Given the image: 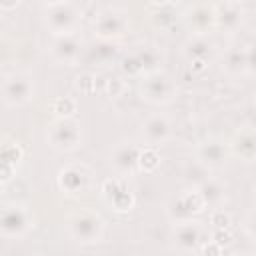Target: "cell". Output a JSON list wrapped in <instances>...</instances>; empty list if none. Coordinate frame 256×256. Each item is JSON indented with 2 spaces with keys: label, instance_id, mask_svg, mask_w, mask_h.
<instances>
[{
  "label": "cell",
  "instance_id": "4",
  "mask_svg": "<svg viewBox=\"0 0 256 256\" xmlns=\"http://www.w3.org/2000/svg\"><path fill=\"white\" fill-rule=\"evenodd\" d=\"M32 228V216L24 206L10 204L0 214V234L6 238H20Z\"/></svg>",
  "mask_w": 256,
  "mask_h": 256
},
{
  "label": "cell",
  "instance_id": "22",
  "mask_svg": "<svg viewBox=\"0 0 256 256\" xmlns=\"http://www.w3.org/2000/svg\"><path fill=\"white\" fill-rule=\"evenodd\" d=\"M198 192L202 194L206 206H218L222 200H224V186L212 178L204 180L200 186H198Z\"/></svg>",
  "mask_w": 256,
  "mask_h": 256
},
{
  "label": "cell",
  "instance_id": "38",
  "mask_svg": "<svg viewBox=\"0 0 256 256\" xmlns=\"http://www.w3.org/2000/svg\"><path fill=\"white\" fill-rule=\"evenodd\" d=\"M166 2L168 0H150V4H154V6H166Z\"/></svg>",
  "mask_w": 256,
  "mask_h": 256
},
{
  "label": "cell",
  "instance_id": "29",
  "mask_svg": "<svg viewBox=\"0 0 256 256\" xmlns=\"http://www.w3.org/2000/svg\"><path fill=\"white\" fill-rule=\"evenodd\" d=\"M122 72H124V74H128V76L144 74V72H142V66H140V62H138V58H136V54H134V52H132V54H128V56L122 60Z\"/></svg>",
  "mask_w": 256,
  "mask_h": 256
},
{
  "label": "cell",
  "instance_id": "6",
  "mask_svg": "<svg viewBox=\"0 0 256 256\" xmlns=\"http://www.w3.org/2000/svg\"><path fill=\"white\" fill-rule=\"evenodd\" d=\"M126 28H128L126 14L120 12V10H114V8L102 10L94 20V34L102 40L118 38L126 32Z\"/></svg>",
  "mask_w": 256,
  "mask_h": 256
},
{
  "label": "cell",
  "instance_id": "1",
  "mask_svg": "<svg viewBox=\"0 0 256 256\" xmlns=\"http://www.w3.org/2000/svg\"><path fill=\"white\" fill-rule=\"evenodd\" d=\"M68 232L80 244H92L102 238L104 222L92 210H78L68 218Z\"/></svg>",
  "mask_w": 256,
  "mask_h": 256
},
{
  "label": "cell",
  "instance_id": "12",
  "mask_svg": "<svg viewBox=\"0 0 256 256\" xmlns=\"http://www.w3.org/2000/svg\"><path fill=\"white\" fill-rule=\"evenodd\" d=\"M228 154H230L228 144L222 142V140H218V138H210V140L202 142L198 146V152H196L198 160L204 166H208L210 170L212 168H222L228 162Z\"/></svg>",
  "mask_w": 256,
  "mask_h": 256
},
{
  "label": "cell",
  "instance_id": "9",
  "mask_svg": "<svg viewBox=\"0 0 256 256\" xmlns=\"http://www.w3.org/2000/svg\"><path fill=\"white\" fill-rule=\"evenodd\" d=\"M50 52H52V58L60 64H76V60L80 58V52H82V40L70 32V34H58L54 36L52 40V46H50Z\"/></svg>",
  "mask_w": 256,
  "mask_h": 256
},
{
  "label": "cell",
  "instance_id": "13",
  "mask_svg": "<svg viewBox=\"0 0 256 256\" xmlns=\"http://www.w3.org/2000/svg\"><path fill=\"white\" fill-rule=\"evenodd\" d=\"M172 134V124L164 114H154L144 120L142 124V138L150 146H160L164 144Z\"/></svg>",
  "mask_w": 256,
  "mask_h": 256
},
{
  "label": "cell",
  "instance_id": "39",
  "mask_svg": "<svg viewBox=\"0 0 256 256\" xmlns=\"http://www.w3.org/2000/svg\"><path fill=\"white\" fill-rule=\"evenodd\" d=\"M250 64H254V66H256V52H252V54H250Z\"/></svg>",
  "mask_w": 256,
  "mask_h": 256
},
{
  "label": "cell",
  "instance_id": "8",
  "mask_svg": "<svg viewBox=\"0 0 256 256\" xmlns=\"http://www.w3.org/2000/svg\"><path fill=\"white\" fill-rule=\"evenodd\" d=\"M204 208H206V202H204L202 194L198 192V188H194V190L184 192L170 204L168 216L176 222H182V220H190L194 214H200Z\"/></svg>",
  "mask_w": 256,
  "mask_h": 256
},
{
  "label": "cell",
  "instance_id": "10",
  "mask_svg": "<svg viewBox=\"0 0 256 256\" xmlns=\"http://www.w3.org/2000/svg\"><path fill=\"white\" fill-rule=\"evenodd\" d=\"M58 184L66 194H84L90 186V170L82 164H70L60 170Z\"/></svg>",
  "mask_w": 256,
  "mask_h": 256
},
{
  "label": "cell",
  "instance_id": "34",
  "mask_svg": "<svg viewBox=\"0 0 256 256\" xmlns=\"http://www.w3.org/2000/svg\"><path fill=\"white\" fill-rule=\"evenodd\" d=\"M120 90H122V82H120V80L114 78V80L108 82V94H110V96H118Z\"/></svg>",
  "mask_w": 256,
  "mask_h": 256
},
{
  "label": "cell",
  "instance_id": "23",
  "mask_svg": "<svg viewBox=\"0 0 256 256\" xmlns=\"http://www.w3.org/2000/svg\"><path fill=\"white\" fill-rule=\"evenodd\" d=\"M90 54H92V58H94L96 62H100V64H108V62H112V60L116 58V54H118V46H116L112 40H102V38H100V42H96V44L92 46Z\"/></svg>",
  "mask_w": 256,
  "mask_h": 256
},
{
  "label": "cell",
  "instance_id": "35",
  "mask_svg": "<svg viewBox=\"0 0 256 256\" xmlns=\"http://www.w3.org/2000/svg\"><path fill=\"white\" fill-rule=\"evenodd\" d=\"M202 252H204V254H220V252H222V246L212 240V244H210V246H204Z\"/></svg>",
  "mask_w": 256,
  "mask_h": 256
},
{
  "label": "cell",
  "instance_id": "18",
  "mask_svg": "<svg viewBox=\"0 0 256 256\" xmlns=\"http://www.w3.org/2000/svg\"><path fill=\"white\" fill-rule=\"evenodd\" d=\"M232 152L240 156L246 162L256 160V132L254 130H242L232 140Z\"/></svg>",
  "mask_w": 256,
  "mask_h": 256
},
{
  "label": "cell",
  "instance_id": "25",
  "mask_svg": "<svg viewBox=\"0 0 256 256\" xmlns=\"http://www.w3.org/2000/svg\"><path fill=\"white\" fill-rule=\"evenodd\" d=\"M52 112L56 114V118H70L72 112H76V100L70 96L56 98L52 102Z\"/></svg>",
  "mask_w": 256,
  "mask_h": 256
},
{
  "label": "cell",
  "instance_id": "5",
  "mask_svg": "<svg viewBox=\"0 0 256 256\" xmlns=\"http://www.w3.org/2000/svg\"><path fill=\"white\" fill-rule=\"evenodd\" d=\"M34 96L32 78L26 74H10L2 80V100L6 106H22Z\"/></svg>",
  "mask_w": 256,
  "mask_h": 256
},
{
  "label": "cell",
  "instance_id": "16",
  "mask_svg": "<svg viewBox=\"0 0 256 256\" xmlns=\"http://www.w3.org/2000/svg\"><path fill=\"white\" fill-rule=\"evenodd\" d=\"M172 238H174V244H176L178 250H182V252L196 250L198 244H200V226H198V222H192V220L176 222Z\"/></svg>",
  "mask_w": 256,
  "mask_h": 256
},
{
  "label": "cell",
  "instance_id": "32",
  "mask_svg": "<svg viewBox=\"0 0 256 256\" xmlns=\"http://www.w3.org/2000/svg\"><path fill=\"white\" fill-rule=\"evenodd\" d=\"M244 228H246L248 236L256 242V210H252V212L246 216V220H244Z\"/></svg>",
  "mask_w": 256,
  "mask_h": 256
},
{
  "label": "cell",
  "instance_id": "11",
  "mask_svg": "<svg viewBox=\"0 0 256 256\" xmlns=\"http://www.w3.org/2000/svg\"><path fill=\"white\" fill-rule=\"evenodd\" d=\"M184 20H186V26H188L194 34L204 36L206 32H210V30L216 26V12H214L212 6L196 4V6H192V8L186 10Z\"/></svg>",
  "mask_w": 256,
  "mask_h": 256
},
{
  "label": "cell",
  "instance_id": "36",
  "mask_svg": "<svg viewBox=\"0 0 256 256\" xmlns=\"http://www.w3.org/2000/svg\"><path fill=\"white\" fill-rule=\"evenodd\" d=\"M18 2L20 0H0V6H2V10H12L18 6Z\"/></svg>",
  "mask_w": 256,
  "mask_h": 256
},
{
  "label": "cell",
  "instance_id": "33",
  "mask_svg": "<svg viewBox=\"0 0 256 256\" xmlns=\"http://www.w3.org/2000/svg\"><path fill=\"white\" fill-rule=\"evenodd\" d=\"M76 80H78L76 86H78L82 92H92V80H94L92 74H82V76H78Z\"/></svg>",
  "mask_w": 256,
  "mask_h": 256
},
{
  "label": "cell",
  "instance_id": "14",
  "mask_svg": "<svg viewBox=\"0 0 256 256\" xmlns=\"http://www.w3.org/2000/svg\"><path fill=\"white\" fill-rule=\"evenodd\" d=\"M140 152H142V148H138L136 144H120L110 154V164L118 174H124V176L132 174L138 168Z\"/></svg>",
  "mask_w": 256,
  "mask_h": 256
},
{
  "label": "cell",
  "instance_id": "27",
  "mask_svg": "<svg viewBox=\"0 0 256 256\" xmlns=\"http://www.w3.org/2000/svg\"><path fill=\"white\" fill-rule=\"evenodd\" d=\"M160 164V156L154 148H142L140 152V162H138V168L144 170V172H152L156 170Z\"/></svg>",
  "mask_w": 256,
  "mask_h": 256
},
{
  "label": "cell",
  "instance_id": "2",
  "mask_svg": "<svg viewBox=\"0 0 256 256\" xmlns=\"http://www.w3.org/2000/svg\"><path fill=\"white\" fill-rule=\"evenodd\" d=\"M48 144L60 152H70L76 150L82 142V130L80 124L72 118H56L46 132Z\"/></svg>",
  "mask_w": 256,
  "mask_h": 256
},
{
  "label": "cell",
  "instance_id": "26",
  "mask_svg": "<svg viewBox=\"0 0 256 256\" xmlns=\"http://www.w3.org/2000/svg\"><path fill=\"white\" fill-rule=\"evenodd\" d=\"M0 158H2V164H10V166L16 168V164H18L20 158H22V150H20L18 144L6 140V142L2 144V154H0Z\"/></svg>",
  "mask_w": 256,
  "mask_h": 256
},
{
  "label": "cell",
  "instance_id": "19",
  "mask_svg": "<svg viewBox=\"0 0 256 256\" xmlns=\"http://www.w3.org/2000/svg\"><path fill=\"white\" fill-rule=\"evenodd\" d=\"M250 66V54L242 48H230L224 54V70L230 74H240Z\"/></svg>",
  "mask_w": 256,
  "mask_h": 256
},
{
  "label": "cell",
  "instance_id": "31",
  "mask_svg": "<svg viewBox=\"0 0 256 256\" xmlns=\"http://www.w3.org/2000/svg\"><path fill=\"white\" fill-rule=\"evenodd\" d=\"M214 242H218L222 248L228 246V244H232V234L228 232V228H216V232H214Z\"/></svg>",
  "mask_w": 256,
  "mask_h": 256
},
{
  "label": "cell",
  "instance_id": "37",
  "mask_svg": "<svg viewBox=\"0 0 256 256\" xmlns=\"http://www.w3.org/2000/svg\"><path fill=\"white\" fill-rule=\"evenodd\" d=\"M46 6H54V4H62V2H66V0H42Z\"/></svg>",
  "mask_w": 256,
  "mask_h": 256
},
{
  "label": "cell",
  "instance_id": "20",
  "mask_svg": "<svg viewBox=\"0 0 256 256\" xmlns=\"http://www.w3.org/2000/svg\"><path fill=\"white\" fill-rule=\"evenodd\" d=\"M184 54H186V58L192 62V60H208L210 58V54H212V44L204 38V36H200V34H196L192 40H188V44L184 46Z\"/></svg>",
  "mask_w": 256,
  "mask_h": 256
},
{
  "label": "cell",
  "instance_id": "24",
  "mask_svg": "<svg viewBox=\"0 0 256 256\" xmlns=\"http://www.w3.org/2000/svg\"><path fill=\"white\" fill-rule=\"evenodd\" d=\"M208 172H210V168L208 166H204L200 160H196V162H192V164H188L186 166V170H184V180L188 182V184H192L194 188H198L204 180H208L210 176H208Z\"/></svg>",
  "mask_w": 256,
  "mask_h": 256
},
{
  "label": "cell",
  "instance_id": "15",
  "mask_svg": "<svg viewBox=\"0 0 256 256\" xmlns=\"http://www.w3.org/2000/svg\"><path fill=\"white\" fill-rule=\"evenodd\" d=\"M102 192L106 196V200L118 210V212H126L134 206V196L128 192L126 184L122 180H112L108 178L102 186Z\"/></svg>",
  "mask_w": 256,
  "mask_h": 256
},
{
  "label": "cell",
  "instance_id": "17",
  "mask_svg": "<svg viewBox=\"0 0 256 256\" xmlns=\"http://www.w3.org/2000/svg\"><path fill=\"white\" fill-rule=\"evenodd\" d=\"M216 12V28L234 32L242 24V10L234 2H222L214 8Z\"/></svg>",
  "mask_w": 256,
  "mask_h": 256
},
{
  "label": "cell",
  "instance_id": "21",
  "mask_svg": "<svg viewBox=\"0 0 256 256\" xmlns=\"http://www.w3.org/2000/svg\"><path fill=\"white\" fill-rule=\"evenodd\" d=\"M134 54H136V58H138V62H140L144 74H150V72L160 70L162 56H160V52H158L156 48H152V46H140Z\"/></svg>",
  "mask_w": 256,
  "mask_h": 256
},
{
  "label": "cell",
  "instance_id": "40",
  "mask_svg": "<svg viewBox=\"0 0 256 256\" xmlns=\"http://www.w3.org/2000/svg\"><path fill=\"white\" fill-rule=\"evenodd\" d=\"M254 106H256V92H254Z\"/></svg>",
  "mask_w": 256,
  "mask_h": 256
},
{
  "label": "cell",
  "instance_id": "3",
  "mask_svg": "<svg viewBox=\"0 0 256 256\" xmlns=\"http://www.w3.org/2000/svg\"><path fill=\"white\" fill-rule=\"evenodd\" d=\"M140 94L146 102H152V104H166L174 98L176 94V86L172 82L170 76H166L162 70H156V72H150L142 78V84H140Z\"/></svg>",
  "mask_w": 256,
  "mask_h": 256
},
{
  "label": "cell",
  "instance_id": "28",
  "mask_svg": "<svg viewBox=\"0 0 256 256\" xmlns=\"http://www.w3.org/2000/svg\"><path fill=\"white\" fill-rule=\"evenodd\" d=\"M152 20H154V24H156V26H160V28H168L170 24H174V20H176V18H174V12H172L170 8L160 6V10L152 14Z\"/></svg>",
  "mask_w": 256,
  "mask_h": 256
},
{
  "label": "cell",
  "instance_id": "41",
  "mask_svg": "<svg viewBox=\"0 0 256 256\" xmlns=\"http://www.w3.org/2000/svg\"><path fill=\"white\" fill-rule=\"evenodd\" d=\"M254 198H256V194H254Z\"/></svg>",
  "mask_w": 256,
  "mask_h": 256
},
{
  "label": "cell",
  "instance_id": "7",
  "mask_svg": "<svg viewBox=\"0 0 256 256\" xmlns=\"http://www.w3.org/2000/svg\"><path fill=\"white\" fill-rule=\"evenodd\" d=\"M76 24H78V12L68 2L48 6V10H46V26L54 32V36L74 32Z\"/></svg>",
  "mask_w": 256,
  "mask_h": 256
},
{
  "label": "cell",
  "instance_id": "30",
  "mask_svg": "<svg viewBox=\"0 0 256 256\" xmlns=\"http://www.w3.org/2000/svg\"><path fill=\"white\" fill-rule=\"evenodd\" d=\"M210 222H212L216 228H228V226H230V216H228L224 210H216V212L210 216Z\"/></svg>",
  "mask_w": 256,
  "mask_h": 256
}]
</instances>
